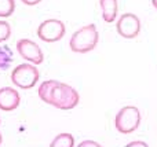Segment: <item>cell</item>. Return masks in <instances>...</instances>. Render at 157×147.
I'll list each match as a JSON object with an SVG mask.
<instances>
[{"mask_svg": "<svg viewBox=\"0 0 157 147\" xmlns=\"http://www.w3.org/2000/svg\"><path fill=\"white\" fill-rule=\"evenodd\" d=\"M17 50H18L19 55L24 59L29 61V62L35 63V65H40L44 61V55L43 51L40 50V47L32 40L28 39H21L17 43Z\"/></svg>", "mask_w": 157, "mask_h": 147, "instance_id": "52a82bcc", "label": "cell"}, {"mask_svg": "<svg viewBox=\"0 0 157 147\" xmlns=\"http://www.w3.org/2000/svg\"><path fill=\"white\" fill-rule=\"evenodd\" d=\"M117 32L124 39H134L141 32V21L135 14H123L117 22Z\"/></svg>", "mask_w": 157, "mask_h": 147, "instance_id": "8992f818", "label": "cell"}, {"mask_svg": "<svg viewBox=\"0 0 157 147\" xmlns=\"http://www.w3.org/2000/svg\"><path fill=\"white\" fill-rule=\"evenodd\" d=\"M65 24L59 19H47L41 22L37 29V36L40 40L46 43H54L59 41L65 36Z\"/></svg>", "mask_w": 157, "mask_h": 147, "instance_id": "5b68a950", "label": "cell"}, {"mask_svg": "<svg viewBox=\"0 0 157 147\" xmlns=\"http://www.w3.org/2000/svg\"><path fill=\"white\" fill-rule=\"evenodd\" d=\"M98 39H99V35H98L97 26L94 24H90L73 33L69 46L73 52L86 54L95 48V46L98 44Z\"/></svg>", "mask_w": 157, "mask_h": 147, "instance_id": "7a4b0ae2", "label": "cell"}, {"mask_svg": "<svg viewBox=\"0 0 157 147\" xmlns=\"http://www.w3.org/2000/svg\"><path fill=\"white\" fill-rule=\"evenodd\" d=\"M0 123H2V121H0Z\"/></svg>", "mask_w": 157, "mask_h": 147, "instance_id": "d6986e66", "label": "cell"}, {"mask_svg": "<svg viewBox=\"0 0 157 147\" xmlns=\"http://www.w3.org/2000/svg\"><path fill=\"white\" fill-rule=\"evenodd\" d=\"M14 10H15L14 0H0V18H7L13 15Z\"/></svg>", "mask_w": 157, "mask_h": 147, "instance_id": "7c38bea8", "label": "cell"}, {"mask_svg": "<svg viewBox=\"0 0 157 147\" xmlns=\"http://www.w3.org/2000/svg\"><path fill=\"white\" fill-rule=\"evenodd\" d=\"M51 146L52 147H73L75 139L71 134H59L51 142Z\"/></svg>", "mask_w": 157, "mask_h": 147, "instance_id": "30bf717a", "label": "cell"}, {"mask_svg": "<svg viewBox=\"0 0 157 147\" xmlns=\"http://www.w3.org/2000/svg\"><path fill=\"white\" fill-rule=\"evenodd\" d=\"M2 142H3V136H2V132H0V145H2Z\"/></svg>", "mask_w": 157, "mask_h": 147, "instance_id": "ac0fdd59", "label": "cell"}, {"mask_svg": "<svg viewBox=\"0 0 157 147\" xmlns=\"http://www.w3.org/2000/svg\"><path fill=\"white\" fill-rule=\"evenodd\" d=\"M11 36V26L8 22L0 21V43L8 40V37Z\"/></svg>", "mask_w": 157, "mask_h": 147, "instance_id": "4fadbf2b", "label": "cell"}, {"mask_svg": "<svg viewBox=\"0 0 157 147\" xmlns=\"http://www.w3.org/2000/svg\"><path fill=\"white\" fill-rule=\"evenodd\" d=\"M21 96L18 91L11 87H4L0 90V109L4 112H11L15 110L19 106Z\"/></svg>", "mask_w": 157, "mask_h": 147, "instance_id": "ba28073f", "label": "cell"}, {"mask_svg": "<svg viewBox=\"0 0 157 147\" xmlns=\"http://www.w3.org/2000/svg\"><path fill=\"white\" fill-rule=\"evenodd\" d=\"M41 0H22V3L26 6H35V4H39Z\"/></svg>", "mask_w": 157, "mask_h": 147, "instance_id": "5bb4252c", "label": "cell"}, {"mask_svg": "<svg viewBox=\"0 0 157 147\" xmlns=\"http://www.w3.org/2000/svg\"><path fill=\"white\" fill-rule=\"evenodd\" d=\"M13 62V51L8 46H0V69L6 70Z\"/></svg>", "mask_w": 157, "mask_h": 147, "instance_id": "8fae6325", "label": "cell"}, {"mask_svg": "<svg viewBox=\"0 0 157 147\" xmlns=\"http://www.w3.org/2000/svg\"><path fill=\"white\" fill-rule=\"evenodd\" d=\"M141 113L135 106H125L116 114L114 127L120 134H131L139 127Z\"/></svg>", "mask_w": 157, "mask_h": 147, "instance_id": "3957f363", "label": "cell"}, {"mask_svg": "<svg viewBox=\"0 0 157 147\" xmlns=\"http://www.w3.org/2000/svg\"><path fill=\"white\" fill-rule=\"evenodd\" d=\"M102 17L106 22H113L117 15V0H99Z\"/></svg>", "mask_w": 157, "mask_h": 147, "instance_id": "9c48e42d", "label": "cell"}, {"mask_svg": "<svg viewBox=\"0 0 157 147\" xmlns=\"http://www.w3.org/2000/svg\"><path fill=\"white\" fill-rule=\"evenodd\" d=\"M39 77H40V73L35 66L30 63H22L13 70L11 81L22 90H29L35 87V84L39 81Z\"/></svg>", "mask_w": 157, "mask_h": 147, "instance_id": "277c9868", "label": "cell"}, {"mask_svg": "<svg viewBox=\"0 0 157 147\" xmlns=\"http://www.w3.org/2000/svg\"><path fill=\"white\" fill-rule=\"evenodd\" d=\"M130 146H146L145 143H130Z\"/></svg>", "mask_w": 157, "mask_h": 147, "instance_id": "2e32d148", "label": "cell"}, {"mask_svg": "<svg viewBox=\"0 0 157 147\" xmlns=\"http://www.w3.org/2000/svg\"><path fill=\"white\" fill-rule=\"evenodd\" d=\"M37 94L43 102L61 110H71L80 102V95L73 87L57 80H47L40 84Z\"/></svg>", "mask_w": 157, "mask_h": 147, "instance_id": "6da1fadb", "label": "cell"}, {"mask_svg": "<svg viewBox=\"0 0 157 147\" xmlns=\"http://www.w3.org/2000/svg\"><path fill=\"white\" fill-rule=\"evenodd\" d=\"M152 3H153V6H155V8L157 10V0H152Z\"/></svg>", "mask_w": 157, "mask_h": 147, "instance_id": "e0dca14e", "label": "cell"}, {"mask_svg": "<svg viewBox=\"0 0 157 147\" xmlns=\"http://www.w3.org/2000/svg\"><path fill=\"white\" fill-rule=\"evenodd\" d=\"M87 145H91V146H98V143H94V142H84V143H81V146H87Z\"/></svg>", "mask_w": 157, "mask_h": 147, "instance_id": "9a60e30c", "label": "cell"}]
</instances>
